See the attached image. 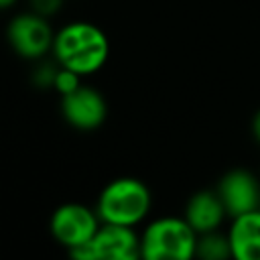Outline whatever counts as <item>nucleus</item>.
Returning a JSON list of instances; mask_svg holds the SVG:
<instances>
[{
  "mask_svg": "<svg viewBox=\"0 0 260 260\" xmlns=\"http://www.w3.org/2000/svg\"><path fill=\"white\" fill-rule=\"evenodd\" d=\"M51 53L57 65L85 77L98 73L108 63L110 39L98 24L87 20H73L55 32Z\"/></svg>",
  "mask_w": 260,
  "mask_h": 260,
  "instance_id": "1",
  "label": "nucleus"
},
{
  "mask_svg": "<svg viewBox=\"0 0 260 260\" xmlns=\"http://www.w3.org/2000/svg\"><path fill=\"white\" fill-rule=\"evenodd\" d=\"M152 207V193L138 177L112 179L98 195L95 211L106 223L136 228L146 219Z\"/></svg>",
  "mask_w": 260,
  "mask_h": 260,
  "instance_id": "2",
  "label": "nucleus"
},
{
  "mask_svg": "<svg viewBox=\"0 0 260 260\" xmlns=\"http://www.w3.org/2000/svg\"><path fill=\"white\" fill-rule=\"evenodd\" d=\"M197 232L183 215H162L140 232V258L191 260L195 258Z\"/></svg>",
  "mask_w": 260,
  "mask_h": 260,
  "instance_id": "3",
  "label": "nucleus"
},
{
  "mask_svg": "<svg viewBox=\"0 0 260 260\" xmlns=\"http://www.w3.org/2000/svg\"><path fill=\"white\" fill-rule=\"evenodd\" d=\"M69 254L77 260H136L140 258V234L130 225L102 221L91 240Z\"/></svg>",
  "mask_w": 260,
  "mask_h": 260,
  "instance_id": "4",
  "label": "nucleus"
},
{
  "mask_svg": "<svg viewBox=\"0 0 260 260\" xmlns=\"http://www.w3.org/2000/svg\"><path fill=\"white\" fill-rule=\"evenodd\" d=\"M6 41L18 57L28 61H39L53 51L55 30L47 16L28 10L8 20Z\"/></svg>",
  "mask_w": 260,
  "mask_h": 260,
  "instance_id": "5",
  "label": "nucleus"
},
{
  "mask_svg": "<svg viewBox=\"0 0 260 260\" xmlns=\"http://www.w3.org/2000/svg\"><path fill=\"white\" fill-rule=\"evenodd\" d=\"M102 219L95 211V207H87L77 201L63 203L55 207V211L49 217V232L57 244L67 248L69 252L87 244L95 230L100 228Z\"/></svg>",
  "mask_w": 260,
  "mask_h": 260,
  "instance_id": "6",
  "label": "nucleus"
},
{
  "mask_svg": "<svg viewBox=\"0 0 260 260\" xmlns=\"http://www.w3.org/2000/svg\"><path fill=\"white\" fill-rule=\"evenodd\" d=\"M59 108L63 120L79 132L98 130L108 118V102L104 93L83 83L73 91L61 95Z\"/></svg>",
  "mask_w": 260,
  "mask_h": 260,
  "instance_id": "7",
  "label": "nucleus"
},
{
  "mask_svg": "<svg viewBox=\"0 0 260 260\" xmlns=\"http://www.w3.org/2000/svg\"><path fill=\"white\" fill-rule=\"evenodd\" d=\"M228 217H236L258 209L260 203V179L248 169H230L221 175L215 187Z\"/></svg>",
  "mask_w": 260,
  "mask_h": 260,
  "instance_id": "8",
  "label": "nucleus"
},
{
  "mask_svg": "<svg viewBox=\"0 0 260 260\" xmlns=\"http://www.w3.org/2000/svg\"><path fill=\"white\" fill-rule=\"evenodd\" d=\"M183 217L197 234H203V232L219 230L228 213L215 189H201L187 199Z\"/></svg>",
  "mask_w": 260,
  "mask_h": 260,
  "instance_id": "9",
  "label": "nucleus"
},
{
  "mask_svg": "<svg viewBox=\"0 0 260 260\" xmlns=\"http://www.w3.org/2000/svg\"><path fill=\"white\" fill-rule=\"evenodd\" d=\"M228 238L232 246V258L260 260V209L232 217Z\"/></svg>",
  "mask_w": 260,
  "mask_h": 260,
  "instance_id": "10",
  "label": "nucleus"
},
{
  "mask_svg": "<svg viewBox=\"0 0 260 260\" xmlns=\"http://www.w3.org/2000/svg\"><path fill=\"white\" fill-rule=\"evenodd\" d=\"M195 258L203 260H228L232 258V246L228 232L211 230L197 234V246H195Z\"/></svg>",
  "mask_w": 260,
  "mask_h": 260,
  "instance_id": "11",
  "label": "nucleus"
},
{
  "mask_svg": "<svg viewBox=\"0 0 260 260\" xmlns=\"http://www.w3.org/2000/svg\"><path fill=\"white\" fill-rule=\"evenodd\" d=\"M81 85V75H77L75 71L67 69V67H61L57 65V71H55V77H53V89L59 93V95H65L69 91H73L75 87Z\"/></svg>",
  "mask_w": 260,
  "mask_h": 260,
  "instance_id": "12",
  "label": "nucleus"
},
{
  "mask_svg": "<svg viewBox=\"0 0 260 260\" xmlns=\"http://www.w3.org/2000/svg\"><path fill=\"white\" fill-rule=\"evenodd\" d=\"M61 6H63V0H30V10L41 16H47V18L57 14L61 10Z\"/></svg>",
  "mask_w": 260,
  "mask_h": 260,
  "instance_id": "13",
  "label": "nucleus"
},
{
  "mask_svg": "<svg viewBox=\"0 0 260 260\" xmlns=\"http://www.w3.org/2000/svg\"><path fill=\"white\" fill-rule=\"evenodd\" d=\"M250 130H252V136H254V140L260 144V110H256V114L252 116V122H250Z\"/></svg>",
  "mask_w": 260,
  "mask_h": 260,
  "instance_id": "14",
  "label": "nucleus"
},
{
  "mask_svg": "<svg viewBox=\"0 0 260 260\" xmlns=\"http://www.w3.org/2000/svg\"><path fill=\"white\" fill-rule=\"evenodd\" d=\"M14 4H16V0H0V10H6L10 6H14Z\"/></svg>",
  "mask_w": 260,
  "mask_h": 260,
  "instance_id": "15",
  "label": "nucleus"
},
{
  "mask_svg": "<svg viewBox=\"0 0 260 260\" xmlns=\"http://www.w3.org/2000/svg\"><path fill=\"white\" fill-rule=\"evenodd\" d=\"M258 209H260V203H258Z\"/></svg>",
  "mask_w": 260,
  "mask_h": 260,
  "instance_id": "16",
  "label": "nucleus"
}]
</instances>
